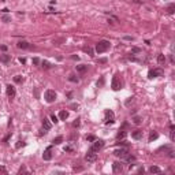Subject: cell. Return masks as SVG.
<instances>
[{
  "mask_svg": "<svg viewBox=\"0 0 175 175\" xmlns=\"http://www.w3.org/2000/svg\"><path fill=\"white\" fill-rule=\"evenodd\" d=\"M110 49V41L107 40H101L97 42V45H96V52L97 53H104L105 51H108Z\"/></svg>",
  "mask_w": 175,
  "mask_h": 175,
  "instance_id": "obj_1",
  "label": "cell"
},
{
  "mask_svg": "<svg viewBox=\"0 0 175 175\" xmlns=\"http://www.w3.org/2000/svg\"><path fill=\"white\" fill-rule=\"evenodd\" d=\"M56 92L55 90H51V89H48V90H45V93H44V99H45V101L47 103H53L56 100Z\"/></svg>",
  "mask_w": 175,
  "mask_h": 175,
  "instance_id": "obj_2",
  "label": "cell"
},
{
  "mask_svg": "<svg viewBox=\"0 0 175 175\" xmlns=\"http://www.w3.org/2000/svg\"><path fill=\"white\" fill-rule=\"evenodd\" d=\"M85 160H86L88 163H95L96 160H97V152L89 149L88 153H86V156H85Z\"/></svg>",
  "mask_w": 175,
  "mask_h": 175,
  "instance_id": "obj_3",
  "label": "cell"
},
{
  "mask_svg": "<svg viewBox=\"0 0 175 175\" xmlns=\"http://www.w3.org/2000/svg\"><path fill=\"white\" fill-rule=\"evenodd\" d=\"M114 155H115V156H118V157H120V159H125V157L129 155V149H127V148H120V149H116V151L114 152Z\"/></svg>",
  "mask_w": 175,
  "mask_h": 175,
  "instance_id": "obj_4",
  "label": "cell"
},
{
  "mask_svg": "<svg viewBox=\"0 0 175 175\" xmlns=\"http://www.w3.org/2000/svg\"><path fill=\"white\" fill-rule=\"evenodd\" d=\"M93 142H95V144H93V145H92V148H90L92 151L99 152L100 149H103V146H104V141H103V140H95Z\"/></svg>",
  "mask_w": 175,
  "mask_h": 175,
  "instance_id": "obj_5",
  "label": "cell"
},
{
  "mask_svg": "<svg viewBox=\"0 0 175 175\" xmlns=\"http://www.w3.org/2000/svg\"><path fill=\"white\" fill-rule=\"evenodd\" d=\"M111 88L114 89V90H119V89H120V82H119V75H118V74H115V75H114Z\"/></svg>",
  "mask_w": 175,
  "mask_h": 175,
  "instance_id": "obj_6",
  "label": "cell"
},
{
  "mask_svg": "<svg viewBox=\"0 0 175 175\" xmlns=\"http://www.w3.org/2000/svg\"><path fill=\"white\" fill-rule=\"evenodd\" d=\"M114 122H115L114 112L110 111V110H107V111H105V123H107V125H112Z\"/></svg>",
  "mask_w": 175,
  "mask_h": 175,
  "instance_id": "obj_7",
  "label": "cell"
},
{
  "mask_svg": "<svg viewBox=\"0 0 175 175\" xmlns=\"http://www.w3.org/2000/svg\"><path fill=\"white\" fill-rule=\"evenodd\" d=\"M163 74V70H160V68H156V70H151L149 71V74H148V77L149 78H156V77H159V75H161Z\"/></svg>",
  "mask_w": 175,
  "mask_h": 175,
  "instance_id": "obj_8",
  "label": "cell"
},
{
  "mask_svg": "<svg viewBox=\"0 0 175 175\" xmlns=\"http://www.w3.org/2000/svg\"><path fill=\"white\" fill-rule=\"evenodd\" d=\"M112 170H114V172H115V174H119V172H122V171H123V166H122L120 163H114Z\"/></svg>",
  "mask_w": 175,
  "mask_h": 175,
  "instance_id": "obj_9",
  "label": "cell"
},
{
  "mask_svg": "<svg viewBox=\"0 0 175 175\" xmlns=\"http://www.w3.org/2000/svg\"><path fill=\"white\" fill-rule=\"evenodd\" d=\"M42 159L44 160H51L52 159V153H51V148H47L45 151H44V153H42Z\"/></svg>",
  "mask_w": 175,
  "mask_h": 175,
  "instance_id": "obj_10",
  "label": "cell"
},
{
  "mask_svg": "<svg viewBox=\"0 0 175 175\" xmlns=\"http://www.w3.org/2000/svg\"><path fill=\"white\" fill-rule=\"evenodd\" d=\"M131 137L134 140H141L142 138V131L141 130H134V131H131Z\"/></svg>",
  "mask_w": 175,
  "mask_h": 175,
  "instance_id": "obj_11",
  "label": "cell"
},
{
  "mask_svg": "<svg viewBox=\"0 0 175 175\" xmlns=\"http://www.w3.org/2000/svg\"><path fill=\"white\" fill-rule=\"evenodd\" d=\"M7 95H8L10 99H12V97L15 96V88L11 86V85H8V86H7Z\"/></svg>",
  "mask_w": 175,
  "mask_h": 175,
  "instance_id": "obj_12",
  "label": "cell"
},
{
  "mask_svg": "<svg viewBox=\"0 0 175 175\" xmlns=\"http://www.w3.org/2000/svg\"><path fill=\"white\" fill-rule=\"evenodd\" d=\"M11 60V56L7 55V53H3V55H0V62L1 63H8Z\"/></svg>",
  "mask_w": 175,
  "mask_h": 175,
  "instance_id": "obj_13",
  "label": "cell"
},
{
  "mask_svg": "<svg viewBox=\"0 0 175 175\" xmlns=\"http://www.w3.org/2000/svg\"><path fill=\"white\" fill-rule=\"evenodd\" d=\"M42 127H44V130H51V122H49V119H47V118L42 119Z\"/></svg>",
  "mask_w": 175,
  "mask_h": 175,
  "instance_id": "obj_14",
  "label": "cell"
},
{
  "mask_svg": "<svg viewBox=\"0 0 175 175\" xmlns=\"http://www.w3.org/2000/svg\"><path fill=\"white\" fill-rule=\"evenodd\" d=\"M18 48H21V49H27V48H30V45H29L27 41H19V42H18Z\"/></svg>",
  "mask_w": 175,
  "mask_h": 175,
  "instance_id": "obj_15",
  "label": "cell"
},
{
  "mask_svg": "<svg viewBox=\"0 0 175 175\" xmlns=\"http://www.w3.org/2000/svg\"><path fill=\"white\" fill-rule=\"evenodd\" d=\"M59 118H60L62 120H66L67 118H68V112L64 111V110H62V111L59 112Z\"/></svg>",
  "mask_w": 175,
  "mask_h": 175,
  "instance_id": "obj_16",
  "label": "cell"
},
{
  "mask_svg": "<svg viewBox=\"0 0 175 175\" xmlns=\"http://www.w3.org/2000/svg\"><path fill=\"white\" fill-rule=\"evenodd\" d=\"M149 172H151V174H160L161 170H160L159 167H156V166H152V167L149 168Z\"/></svg>",
  "mask_w": 175,
  "mask_h": 175,
  "instance_id": "obj_17",
  "label": "cell"
},
{
  "mask_svg": "<svg viewBox=\"0 0 175 175\" xmlns=\"http://www.w3.org/2000/svg\"><path fill=\"white\" fill-rule=\"evenodd\" d=\"M62 142H63V137H62V135H57L56 138H53V141H52L53 145H59V144H62Z\"/></svg>",
  "mask_w": 175,
  "mask_h": 175,
  "instance_id": "obj_18",
  "label": "cell"
},
{
  "mask_svg": "<svg viewBox=\"0 0 175 175\" xmlns=\"http://www.w3.org/2000/svg\"><path fill=\"white\" fill-rule=\"evenodd\" d=\"M157 137H159V134H157L156 131H151V134H149V142L155 141V140H157Z\"/></svg>",
  "mask_w": 175,
  "mask_h": 175,
  "instance_id": "obj_19",
  "label": "cell"
},
{
  "mask_svg": "<svg viewBox=\"0 0 175 175\" xmlns=\"http://www.w3.org/2000/svg\"><path fill=\"white\" fill-rule=\"evenodd\" d=\"M88 70V66L85 64H80V66H77V71L78 72H85Z\"/></svg>",
  "mask_w": 175,
  "mask_h": 175,
  "instance_id": "obj_20",
  "label": "cell"
},
{
  "mask_svg": "<svg viewBox=\"0 0 175 175\" xmlns=\"http://www.w3.org/2000/svg\"><path fill=\"white\" fill-rule=\"evenodd\" d=\"M157 62H159V64H164V63H166V56L163 55V53L159 55V56H157Z\"/></svg>",
  "mask_w": 175,
  "mask_h": 175,
  "instance_id": "obj_21",
  "label": "cell"
},
{
  "mask_svg": "<svg viewBox=\"0 0 175 175\" xmlns=\"http://www.w3.org/2000/svg\"><path fill=\"white\" fill-rule=\"evenodd\" d=\"M123 160H126V161H129V163H133V161H135V157L133 156V155H130V153H129V155Z\"/></svg>",
  "mask_w": 175,
  "mask_h": 175,
  "instance_id": "obj_22",
  "label": "cell"
},
{
  "mask_svg": "<svg viewBox=\"0 0 175 175\" xmlns=\"http://www.w3.org/2000/svg\"><path fill=\"white\" fill-rule=\"evenodd\" d=\"M174 10H175V4H170L167 8V12L168 14H174Z\"/></svg>",
  "mask_w": 175,
  "mask_h": 175,
  "instance_id": "obj_23",
  "label": "cell"
},
{
  "mask_svg": "<svg viewBox=\"0 0 175 175\" xmlns=\"http://www.w3.org/2000/svg\"><path fill=\"white\" fill-rule=\"evenodd\" d=\"M84 51H85L86 53H89L90 56H93V49H92L90 47H84Z\"/></svg>",
  "mask_w": 175,
  "mask_h": 175,
  "instance_id": "obj_24",
  "label": "cell"
},
{
  "mask_svg": "<svg viewBox=\"0 0 175 175\" xmlns=\"http://www.w3.org/2000/svg\"><path fill=\"white\" fill-rule=\"evenodd\" d=\"M68 81H70V82H74V84H77V82H78V77H75V75H70V77H68Z\"/></svg>",
  "mask_w": 175,
  "mask_h": 175,
  "instance_id": "obj_25",
  "label": "cell"
},
{
  "mask_svg": "<svg viewBox=\"0 0 175 175\" xmlns=\"http://www.w3.org/2000/svg\"><path fill=\"white\" fill-rule=\"evenodd\" d=\"M126 137V131L125 130H120L119 133H118V140H120V138H125Z\"/></svg>",
  "mask_w": 175,
  "mask_h": 175,
  "instance_id": "obj_26",
  "label": "cell"
},
{
  "mask_svg": "<svg viewBox=\"0 0 175 175\" xmlns=\"http://www.w3.org/2000/svg\"><path fill=\"white\" fill-rule=\"evenodd\" d=\"M14 81H15L16 84H21V82L23 81V78H22L21 75H16V77H14Z\"/></svg>",
  "mask_w": 175,
  "mask_h": 175,
  "instance_id": "obj_27",
  "label": "cell"
},
{
  "mask_svg": "<svg viewBox=\"0 0 175 175\" xmlns=\"http://www.w3.org/2000/svg\"><path fill=\"white\" fill-rule=\"evenodd\" d=\"M1 21H3V22H10V21H11V16L10 15H3Z\"/></svg>",
  "mask_w": 175,
  "mask_h": 175,
  "instance_id": "obj_28",
  "label": "cell"
},
{
  "mask_svg": "<svg viewBox=\"0 0 175 175\" xmlns=\"http://www.w3.org/2000/svg\"><path fill=\"white\" fill-rule=\"evenodd\" d=\"M133 122H134L135 125H140V123H141V118H140V116H134V118H133Z\"/></svg>",
  "mask_w": 175,
  "mask_h": 175,
  "instance_id": "obj_29",
  "label": "cell"
},
{
  "mask_svg": "<svg viewBox=\"0 0 175 175\" xmlns=\"http://www.w3.org/2000/svg\"><path fill=\"white\" fill-rule=\"evenodd\" d=\"M86 140L89 141V142H93V141L96 140V137H95V135H88V137H86Z\"/></svg>",
  "mask_w": 175,
  "mask_h": 175,
  "instance_id": "obj_30",
  "label": "cell"
},
{
  "mask_svg": "<svg viewBox=\"0 0 175 175\" xmlns=\"http://www.w3.org/2000/svg\"><path fill=\"white\" fill-rule=\"evenodd\" d=\"M42 67H44V68H51V64L44 60V62H42Z\"/></svg>",
  "mask_w": 175,
  "mask_h": 175,
  "instance_id": "obj_31",
  "label": "cell"
},
{
  "mask_svg": "<svg viewBox=\"0 0 175 175\" xmlns=\"http://www.w3.org/2000/svg\"><path fill=\"white\" fill-rule=\"evenodd\" d=\"M51 120H52L53 123H57V122H59V120H57V116H56V115H51Z\"/></svg>",
  "mask_w": 175,
  "mask_h": 175,
  "instance_id": "obj_32",
  "label": "cell"
},
{
  "mask_svg": "<svg viewBox=\"0 0 175 175\" xmlns=\"http://www.w3.org/2000/svg\"><path fill=\"white\" fill-rule=\"evenodd\" d=\"M80 126V119H77L74 123H72V127H78Z\"/></svg>",
  "mask_w": 175,
  "mask_h": 175,
  "instance_id": "obj_33",
  "label": "cell"
},
{
  "mask_svg": "<svg viewBox=\"0 0 175 175\" xmlns=\"http://www.w3.org/2000/svg\"><path fill=\"white\" fill-rule=\"evenodd\" d=\"M33 63H34V64H38V63H40V59H38V57H34V59H33Z\"/></svg>",
  "mask_w": 175,
  "mask_h": 175,
  "instance_id": "obj_34",
  "label": "cell"
},
{
  "mask_svg": "<svg viewBox=\"0 0 175 175\" xmlns=\"http://www.w3.org/2000/svg\"><path fill=\"white\" fill-rule=\"evenodd\" d=\"M25 144L22 142V141H18V144H16V148H21V146H23Z\"/></svg>",
  "mask_w": 175,
  "mask_h": 175,
  "instance_id": "obj_35",
  "label": "cell"
},
{
  "mask_svg": "<svg viewBox=\"0 0 175 175\" xmlns=\"http://www.w3.org/2000/svg\"><path fill=\"white\" fill-rule=\"evenodd\" d=\"M18 172H19V174H22V172H26V168H25V167H21Z\"/></svg>",
  "mask_w": 175,
  "mask_h": 175,
  "instance_id": "obj_36",
  "label": "cell"
},
{
  "mask_svg": "<svg viewBox=\"0 0 175 175\" xmlns=\"http://www.w3.org/2000/svg\"><path fill=\"white\" fill-rule=\"evenodd\" d=\"M64 151H66V152H71L72 148H71V146H66V148H64Z\"/></svg>",
  "mask_w": 175,
  "mask_h": 175,
  "instance_id": "obj_37",
  "label": "cell"
},
{
  "mask_svg": "<svg viewBox=\"0 0 175 175\" xmlns=\"http://www.w3.org/2000/svg\"><path fill=\"white\" fill-rule=\"evenodd\" d=\"M137 172H140V174H144V167H140L137 170Z\"/></svg>",
  "mask_w": 175,
  "mask_h": 175,
  "instance_id": "obj_38",
  "label": "cell"
},
{
  "mask_svg": "<svg viewBox=\"0 0 175 175\" xmlns=\"http://www.w3.org/2000/svg\"><path fill=\"white\" fill-rule=\"evenodd\" d=\"M19 62H21L22 64H25V63H26V59H25V57H21V59H19Z\"/></svg>",
  "mask_w": 175,
  "mask_h": 175,
  "instance_id": "obj_39",
  "label": "cell"
},
{
  "mask_svg": "<svg viewBox=\"0 0 175 175\" xmlns=\"http://www.w3.org/2000/svg\"><path fill=\"white\" fill-rule=\"evenodd\" d=\"M104 84V80L103 78H101V80H100V82H97V85H99V86H101V85H103Z\"/></svg>",
  "mask_w": 175,
  "mask_h": 175,
  "instance_id": "obj_40",
  "label": "cell"
},
{
  "mask_svg": "<svg viewBox=\"0 0 175 175\" xmlns=\"http://www.w3.org/2000/svg\"><path fill=\"white\" fill-rule=\"evenodd\" d=\"M0 49H1V51H6L7 47H6V45H0Z\"/></svg>",
  "mask_w": 175,
  "mask_h": 175,
  "instance_id": "obj_41",
  "label": "cell"
},
{
  "mask_svg": "<svg viewBox=\"0 0 175 175\" xmlns=\"http://www.w3.org/2000/svg\"><path fill=\"white\" fill-rule=\"evenodd\" d=\"M133 52H135V53L140 52V48H133Z\"/></svg>",
  "mask_w": 175,
  "mask_h": 175,
  "instance_id": "obj_42",
  "label": "cell"
},
{
  "mask_svg": "<svg viewBox=\"0 0 175 175\" xmlns=\"http://www.w3.org/2000/svg\"><path fill=\"white\" fill-rule=\"evenodd\" d=\"M105 62H107V59H100L99 60V63H105Z\"/></svg>",
  "mask_w": 175,
  "mask_h": 175,
  "instance_id": "obj_43",
  "label": "cell"
},
{
  "mask_svg": "<svg viewBox=\"0 0 175 175\" xmlns=\"http://www.w3.org/2000/svg\"><path fill=\"white\" fill-rule=\"evenodd\" d=\"M125 40H133V37H130V36H126V37H125Z\"/></svg>",
  "mask_w": 175,
  "mask_h": 175,
  "instance_id": "obj_44",
  "label": "cell"
},
{
  "mask_svg": "<svg viewBox=\"0 0 175 175\" xmlns=\"http://www.w3.org/2000/svg\"><path fill=\"white\" fill-rule=\"evenodd\" d=\"M0 171H1V172H6V168H4V167H1V166H0Z\"/></svg>",
  "mask_w": 175,
  "mask_h": 175,
  "instance_id": "obj_45",
  "label": "cell"
}]
</instances>
